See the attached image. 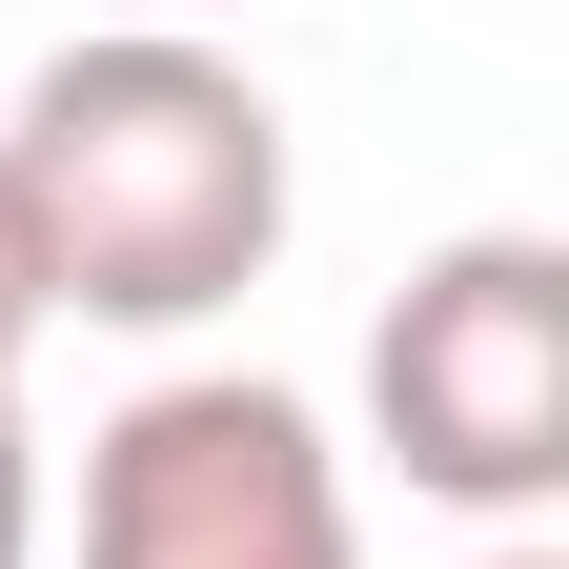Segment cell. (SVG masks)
Returning a JSON list of instances; mask_svg holds the SVG:
<instances>
[{
	"label": "cell",
	"instance_id": "obj_1",
	"mask_svg": "<svg viewBox=\"0 0 569 569\" xmlns=\"http://www.w3.org/2000/svg\"><path fill=\"white\" fill-rule=\"evenodd\" d=\"M0 183H21V244H41V306L82 326H224L244 284L284 264V102L244 82L224 41L183 21H102L61 41L21 122H0Z\"/></svg>",
	"mask_w": 569,
	"mask_h": 569
},
{
	"label": "cell",
	"instance_id": "obj_2",
	"mask_svg": "<svg viewBox=\"0 0 569 569\" xmlns=\"http://www.w3.org/2000/svg\"><path fill=\"white\" fill-rule=\"evenodd\" d=\"M367 448L468 529L569 509V244L468 224L407 264V306L367 326Z\"/></svg>",
	"mask_w": 569,
	"mask_h": 569
},
{
	"label": "cell",
	"instance_id": "obj_3",
	"mask_svg": "<svg viewBox=\"0 0 569 569\" xmlns=\"http://www.w3.org/2000/svg\"><path fill=\"white\" fill-rule=\"evenodd\" d=\"M82 569H367L346 448L264 367H163L82 427Z\"/></svg>",
	"mask_w": 569,
	"mask_h": 569
},
{
	"label": "cell",
	"instance_id": "obj_4",
	"mask_svg": "<svg viewBox=\"0 0 569 569\" xmlns=\"http://www.w3.org/2000/svg\"><path fill=\"white\" fill-rule=\"evenodd\" d=\"M61 306H41V244H21V183H0V407H21V346H41Z\"/></svg>",
	"mask_w": 569,
	"mask_h": 569
},
{
	"label": "cell",
	"instance_id": "obj_5",
	"mask_svg": "<svg viewBox=\"0 0 569 569\" xmlns=\"http://www.w3.org/2000/svg\"><path fill=\"white\" fill-rule=\"evenodd\" d=\"M0 569H41V448H21V407H0Z\"/></svg>",
	"mask_w": 569,
	"mask_h": 569
},
{
	"label": "cell",
	"instance_id": "obj_6",
	"mask_svg": "<svg viewBox=\"0 0 569 569\" xmlns=\"http://www.w3.org/2000/svg\"><path fill=\"white\" fill-rule=\"evenodd\" d=\"M468 569H569V549H529V529H488V549H468Z\"/></svg>",
	"mask_w": 569,
	"mask_h": 569
}]
</instances>
